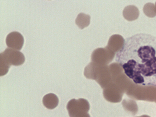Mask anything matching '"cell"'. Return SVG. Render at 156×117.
I'll return each mask as SVG.
<instances>
[{
    "label": "cell",
    "mask_w": 156,
    "mask_h": 117,
    "mask_svg": "<svg viewBox=\"0 0 156 117\" xmlns=\"http://www.w3.org/2000/svg\"><path fill=\"white\" fill-rule=\"evenodd\" d=\"M116 61L135 84L156 87V37L140 33L128 37Z\"/></svg>",
    "instance_id": "1"
},
{
    "label": "cell",
    "mask_w": 156,
    "mask_h": 117,
    "mask_svg": "<svg viewBox=\"0 0 156 117\" xmlns=\"http://www.w3.org/2000/svg\"><path fill=\"white\" fill-rule=\"evenodd\" d=\"M84 75L87 79L97 81L104 89L111 83V74L109 67L107 66L98 65L92 62L85 67Z\"/></svg>",
    "instance_id": "2"
},
{
    "label": "cell",
    "mask_w": 156,
    "mask_h": 117,
    "mask_svg": "<svg viewBox=\"0 0 156 117\" xmlns=\"http://www.w3.org/2000/svg\"><path fill=\"white\" fill-rule=\"evenodd\" d=\"M0 58L1 76L7 73L11 65L20 66L25 62V57L21 52L11 49H7L1 53Z\"/></svg>",
    "instance_id": "3"
},
{
    "label": "cell",
    "mask_w": 156,
    "mask_h": 117,
    "mask_svg": "<svg viewBox=\"0 0 156 117\" xmlns=\"http://www.w3.org/2000/svg\"><path fill=\"white\" fill-rule=\"evenodd\" d=\"M70 117H90L88 114L90 104L87 100L83 98L73 99L67 106Z\"/></svg>",
    "instance_id": "4"
},
{
    "label": "cell",
    "mask_w": 156,
    "mask_h": 117,
    "mask_svg": "<svg viewBox=\"0 0 156 117\" xmlns=\"http://www.w3.org/2000/svg\"><path fill=\"white\" fill-rule=\"evenodd\" d=\"M114 52L108 47L105 48H99L93 51L91 55L92 62L101 65L107 66L114 58Z\"/></svg>",
    "instance_id": "5"
},
{
    "label": "cell",
    "mask_w": 156,
    "mask_h": 117,
    "mask_svg": "<svg viewBox=\"0 0 156 117\" xmlns=\"http://www.w3.org/2000/svg\"><path fill=\"white\" fill-rule=\"evenodd\" d=\"M103 94L107 101L114 103L120 102L123 95L121 90L113 83H111L104 89Z\"/></svg>",
    "instance_id": "6"
},
{
    "label": "cell",
    "mask_w": 156,
    "mask_h": 117,
    "mask_svg": "<svg viewBox=\"0 0 156 117\" xmlns=\"http://www.w3.org/2000/svg\"><path fill=\"white\" fill-rule=\"evenodd\" d=\"M24 39L21 34L17 32H12L8 35L6 44L9 48L18 51L21 50L23 46Z\"/></svg>",
    "instance_id": "7"
},
{
    "label": "cell",
    "mask_w": 156,
    "mask_h": 117,
    "mask_svg": "<svg viewBox=\"0 0 156 117\" xmlns=\"http://www.w3.org/2000/svg\"><path fill=\"white\" fill-rule=\"evenodd\" d=\"M43 104L47 108L53 110L58 105V98L55 94L50 93L44 96L43 98Z\"/></svg>",
    "instance_id": "8"
},
{
    "label": "cell",
    "mask_w": 156,
    "mask_h": 117,
    "mask_svg": "<svg viewBox=\"0 0 156 117\" xmlns=\"http://www.w3.org/2000/svg\"><path fill=\"white\" fill-rule=\"evenodd\" d=\"M122 39V37L119 35H113L111 37L109 42L108 44L107 47L111 51H117V53L123 47V45L124 44V42H118L121 39Z\"/></svg>",
    "instance_id": "9"
},
{
    "label": "cell",
    "mask_w": 156,
    "mask_h": 117,
    "mask_svg": "<svg viewBox=\"0 0 156 117\" xmlns=\"http://www.w3.org/2000/svg\"><path fill=\"white\" fill-rule=\"evenodd\" d=\"M76 23L80 29H84L90 25V16L83 13H80L77 17Z\"/></svg>",
    "instance_id": "10"
},
{
    "label": "cell",
    "mask_w": 156,
    "mask_h": 117,
    "mask_svg": "<svg viewBox=\"0 0 156 117\" xmlns=\"http://www.w3.org/2000/svg\"><path fill=\"white\" fill-rule=\"evenodd\" d=\"M135 103V102L130 101L124 100L122 104L125 110L132 112H134V114H135L136 113V111H137V107Z\"/></svg>",
    "instance_id": "11"
},
{
    "label": "cell",
    "mask_w": 156,
    "mask_h": 117,
    "mask_svg": "<svg viewBox=\"0 0 156 117\" xmlns=\"http://www.w3.org/2000/svg\"><path fill=\"white\" fill-rule=\"evenodd\" d=\"M149 117V116H146V115H143V116H142V117Z\"/></svg>",
    "instance_id": "12"
}]
</instances>
